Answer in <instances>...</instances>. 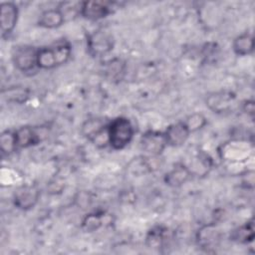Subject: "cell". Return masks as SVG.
<instances>
[{"label": "cell", "instance_id": "cell-1", "mask_svg": "<svg viewBox=\"0 0 255 255\" xmlns=\"http://www.w3.org/2000/svg\"><path fill=\"white\" fill-rule=\"evenodd\" d=\"M71 57V46L66 40L58 41L51 46L38 50V67L45 70L54 69L68 62Z\"/></svg>", "mask_w": 255, "mask_h": 255}, {"label": "cell", "instance_id": "cell-2", "mask_svg": "<svg viewBox=\"0 0 255 255\" xmlns=\"http://www.w3.org/2000/svg\"><path fill=\"white\" fill-rule=\"evenodd\" d=\"M109 143L114 149L125 148L131 140L133 128L129 120L125 117H118L109 123Z\"/></svg>", "mask_w": 255, "mask_h": 255}, {"label": "cell", "instance_id": "cell-3", "mask_svg": "<svg viewBox=\"0 0 255 255\" xmlns=\"http://www.w3.org/2000/svg\"><path fill=\"white\" fill-rule=\"evenodd\" d=\"M115 40L109 31L104 29H99L87 37V48L89 54L93 57H103L109 54L114 48Z\"/></svg>", "mask_w": 255, "mask_h": 255}, {"label": "cell", "instance_id": "cell-4", "mask_svg": "<svg viewBox=\"0 0 255 255\" xmlns=\"http://www.w3.org/2000/svg\"><path fill=\"white\" fill-rule=\"evenodd\" d=\"M109 124L102 119H90L82 127L83 134L97 146L105 147L109 143Z\"/></svg>", "mask_w": 255, "mask_h": 255}, {"label": "cell", "instance_id": "cell-5", "mask_svg": "<svg viewBox=\"0 0 255 255\" xmlns=\"http://www.w3.org/2000/svg\"><path fill=\"white\" fill-rule=\"evenodd\" d=\"M38 50L33 46L22 45L14 49L13 62L15 67L22 72H30L38 67L37 64Z\"/></svg>", "mask_w": 255, "mask_h": 255}, {"label": "cell", "instance_id": "cell-6", "mask_svg": "<svg viewBox=\"0 0 255 255\" xmlns=\"http://www.w3.org/2000/svg\"><path fill=\"white\" fill-rule=\"evenodd\" d=\"M167 144L164 132L148 130L141 135V149L151 155H159Z\"/></svg>", "mask_w": 255, "mask_h": 255}, {"label": "cell", "instance_id": "cell-7", "mask_svg": "<svg viewBox=\"0 0 255 255\" xmlns=\"http://www.w3.org/2000/svg\"><path fill=\"white\" fill-rule=\"evenodd\" d=\"M113 12V4L103 1H85L81 4L80 14L89 20H99Z\"/></svg>", "mask_w": 255, "mask_h": 255}, {"label": "cell", "instance_id": "cell-8", "mask_svg": "<svg viewBox=\"0 0 255 255\" xmlns=\"http://www.w3.org/2000/svg\"><path fill=\"white\" fill-rule=\"evenodd\" d=\"M40 196V191L35 185H22L14 194V204L23 210L35 206Z\"/></svg>", "mask_w": 255, "mask_h": 255}, {"label": "cell", "instance_id": "cell-9", "mask_svg": "<svg viewBox=\"0 0 255 255\" xmlns=\"http://www.w3.org/2000/svg\"><path fill=\"white\" fill-rule=\"evenodd\" d=\"M0 21H1V34L5 38L14 30L18 19V7L13 2L1 3Z\"/></svg>", "mask_w": 255, "mask_h": 255}, {"label": "cell", "instance_id": "cell-10", "mask_svg": "<svg viewBox=\"0 0 255 255\" xmlns=\"http://www.w3.org/2000/svg\"><path fill=\"white\" fill-rule=\"evenodd\" d=\"M189 134L190 131L188 130L184 122L172 124L164 131L166 142L171 146H179L183 144L188 138Z\"/></svg>", "mask_w": 255, "mask_h": 255}, {"label": "cell", "instance_id": "cell-11", "mask_svg": "<svg viewBox=\"0 0 255 255\" xmlns=\"http://www.w3.org/2000/svg\"><path fill=\"white\" fill-rule=\"evenodd\" d=\"M65 21V17L61 10L58 9H48L41 13L38 24L43 28L53 29L61 26Z\"/></svg>", "mask_w": 255, "mask_h": 255}, {"label": "cell", "instance_id": "cell-12", "mask_svg": "<svg viewBox=\"0 0 255 255\" xmlns=\"http://www.w3.org/2000/svg\"><path fill=\"white\" fill-rule=\"evenodd\" d=\"M191 175L190 170L183 164H176L165 175V182L170 186H180L185 183Z\"/></svg>", "mask_w": 255, "mask_h": 255}, {"label": "cell", "instance_id": "cell-13", "mask_svg": "<svg viewBox=\"0 0 255 255\" xmlns=\"http://www.w3.org/2000/svg\"><path fill=\"white\" fill-rule=\"evenodd\" d=\"M234 100V96L231 94L226 93H219V94H213L207 98V105L209 108L216 113L225 112L229 110L230 106L232 105Z\"/></svg>", "mask_w": 255, "mask_h": 255}, {"label": "cell", "instance_id": "cell-14", "mask_svg": "<svg viewBox=\"0 0 255 255\" xmlns=\"http://www.w3.org/2000/svg\"><path fill=\"white\" fill-rule=\"evenodd\" d=\"M17 147H28L38 143L39 137L35 130L30 127H21L15 130Z\"/></svg>", "mask_w": 255, "mask_h": 255}, {"label": "cell", "instance_id": "cell-15", "mask_svg": "<svg viewBox=\"0 0 255 255\" xmlns=\"http://www.w3.org/2000/svg\"><path fill=\"white\" fill-rule=\"evenodd\" d=\"M254 41L253 35L249 32H245L237 36L233 41V50L239 56H246L253 52Z\"/></svg>", "mask_w": 255, "mask_h": 255}, {"label": "cell", "instance_id": "cell-16", "mask_svg": "<svg viewBox=\"0 0 255 255\" xmlns=\"http://www.w3.org/2000/svg\"><path fill=\"white\" fill-rule=\"evenodd\" d=\"M219 239L218 232L213 224L206 225L198 231L197 241L198 244L204 248H210L212 244H215Z\"/></svg>", "mask_w": 255, "mask_h": 255}, {"label": "cell", "instance_id": "cell-17", "mask_svg": "<svg viewBox=\"0 0 255 255\" xmlns=\"http://www.w3.org/2000/svg\"><path fill=\"white\" fill-rule=\"evenodd\" d=\"M232 240L240 243H248L253 241L254 238V226L253 221L247 222L246 224L235 229L231 235Z\"/></svg>", "mask_w": 255, "mask_h": 255}, {"label": "cell", "instance_id": "cell-18", "mask_svg": "<svg viewBox=\"0 0 255 255\" xmlns=\"http://www.w3.org/2000/svg\"><path fill=\"white\" fill-rule=\"evenodd\" d=\"M166 230L161 226H155L151 228L146 236V244L152 248H159L161 247L164 237H165Z\"/></svg>", "mask_w": 255, "mask_h": 255}, {"label": "cell", "instance_id": "cell-19", "mask_svg": "<svg viewBox=\"0 0 255 255\" xmlns=\"http://www.w3.org/2000/svg\"><path fill=\"white\" fill-rule=\"evenodd\" d=\"M0 146L3 153L10 154L17 148V142L15 137V131L5 130L0 136Z\"/></svg>", "mask_w": 255, "mask_h": 255}, {"label": "cell", "instance_id": "cell-20", "mask_svg": "<svg viewBox=\"0 0 255 255\" xmlns=\"http://www.w3.org/2000/svg\"><path fill=\"white\" fill-rule=\"evenodd\" d=\"M4 98L9 102L23 103L29 97V91L20 87H12L6 91H3Z\"/></svg>", "mask_w": 255, "mask_h": 255}, {"label": "cell", "instance_id": "cell-21", "mask_svg": "<svg viewBox=\"0 0 255 255\" xmlns=\"http://www.w3.org/2000/svg\"><path fill=\"white\" fill-rule=\"evenodd\" d=\"M124 72H125V65L119 59L112 60L108 64V67L106 70V74L112 80H120L122 78V75L124 74Z\"/></svg>", "mask_w": 255, "mask_h": 255}, {"label": "cell", "instance_id": "cell-22", "mask_svg": "<svg viewBox=\"0 0 255 255\" xmlns=\"http://www.w3.org/2000/svg\"><path fill=\"white\" fill-rule=\"evenodd\" d=\"M103 213H91L83 220V227L87 231H94L98 229L103 223Z\"/></svg>", "mask_w": 255, "mask_h": 255}, {"label": "cell", "instance_id": "cell-23", "mask_svg": "<svg viewBox=\"0 0 255 255\" xmlns=\"http://www.w3.org/2000/svg\"><path fill=\"white\" fill-rule=\"evenodd\" d=\"M190 132L196 131L202 128L206 125V119L201 114H193L189 116L184 122Z\"/></svg>", "mask_w": 255, "mask_h": 255}, {"label": "cell", "instance_id": "cell-24", "mask_svg": "<svg viewBox=\"0 0 255 255\" xmlns=\"http://www.w3.org/2000/svg\"><path fill=\"white\" fill-rule=\"evenodd\" d=\"M243 109L247 114H249L251 117H253V114H254V103H253V101H246L243 104Z\"/></svg>", "mask_w": 255, "mask_h": 255}]
</instances>
